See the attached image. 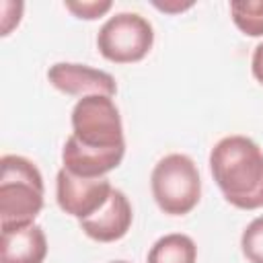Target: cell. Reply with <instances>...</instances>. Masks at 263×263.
<instances>
[{
  "label": "cell",
  "mask_w": 263,
  "mask_h": 263,
  "mask_svg": "<svg viewBox=\"0 0 263 263\" xmlns=\"http://www.w3.org/2000/svg\"><path fill=\"white\" fill-rule=\"evenodd\" d=\"M210 171L224 199L238 210L263 208V150L247 136H226L210 152Z\"/></svg>",
  "instance_id": "obj_1"
},
{
  "label": "cell",
  "mask_w": 263,
  "mask_h": 263,
  "mask_svg": "<svg viewBox=\"0 0 263 263\" xmlns=\"http://www.w3.org/2000/svg\"><path fill=\"white\" fill-rule=\"evenodd\" d=\"M111 191L113 187L105 177L82 179L68 173L64 166L55 177V199L60 210L78 220L95 216L107 203Z\"/></svg>",
  "instance_id": "obj_6"
},
{
  "label": "cell",
  "mask_w": 263,
  "mask_h": 263,
  "mask_svg": "<svg viewBox=\"0 0 263 263\" xmlns=\"http://www.w3.org/2000/svg\"><path fill=\"white\" fill-rule=\"evenodd\" d=\"M154 6L158 8V10H164V12H181V10H185V8H191L193 6V2H185V4H160V2H154Z\"/></svg>",
  "instance_id": "obj_15"
},
{
  "label": "cell",
  "mask_w": 263,
  "mask_h": 263,
  "mask_svg": "<svg viewBox=\"0 0 263 263\" xmlns=\"http://www.w3.org/2000/svg\"><path fill=\"white\" fill-rule=\"evenodd\" d=\"M240 249L249 263H263V216L249 222L242 230Z\"/></svg>",
  "instance_id": "obj_12"
},
{
  "label": "cell",
  "mask_w": 263,
  "mask_h": 263,
  "mask_svg": "<svg viewBox=\"0 0 263 263\" xmlns=\"http://www.w3.org/2000/svg\"><path fill=\"white\" fill-rule=\"evenodd\" d=\"M230 16L236 29L249 37L263 35V2H230Z\"/></svg>",
  "instance_id": "obj_11"
},
{
  "label": "cell",
  "mask_w": 263,
  "mask_h": 263,
  "mask_svg": "<svg viewBox=\"0 0 263 263\" xmlns=\"http://www.w3.org/2000/svg\"><path fill=\"white\" fill-rule=\"evenodd\" d=\"M111 263H127V261H111Z\"/></svg>",
  "instance_id": "obj_16"
},
{
  "label": "cell",
  "mask_w": 263,
  "mask_h": 263,
  "mask_svg": "<svg viewBox=\"0 0 263 263\" xmlns=\"http://www.w3.org/2000/svg\"><path fill=\"white\" fill-rule=\"evenodd\" d=\"M251 70H253V76L259 84H263V43H259L253 51V58H251Z\"/></svg>",
  "instance_id": "obj_14"
},
{
  "label": "cell",
  "mask_w": 263,
  "mask_h": 263,
  "mask_svg": "<svg viewBox=\"0 0 263 263\" xmlns=\"http://www.w3.org/2000/svg\"><path fill=\"white\" fill-rule=\"evenodd\" d=\"M197 247L191 236L173 232L160 236L148 251L146 263H195Z\"/></svg>",
  "instance_id": "obj_10"
},
{
  "label": "cell",
  "mask_w": 263,
  "mask_h": 263,
  "mask_svg": "<svg viewBox=\"0 0 263 263\" xmlns=\"http://www.w3.org/2000/svg\"><path fill=\"white\" fill-rule=\"evenodd\" d=\"M70 136L86 150L125 154L123 123L113 97L88 95L78 99L72 109Z\"/></svg>",
  "instance_id": "obj_3"
},
{
  "label": "cell",
  "mask_w": 263,
  "mask_h": 263,
  "mask_svg": "<svg viewBox=\"0 0 263 263\" xmlns=\"http://www.w3.org/2000/svg\"><path fill=\"white\" fill-rule=\"evenodd\" d=\"M43 177L25 156L0 158V224L2 230L33 224L43 210Z\"/></svg>",
  "instance_id": "obj_2"
},
{
  "label": "cell",
  "mask_w": 263,
  "mask_h": 263,
  "mask_svg": "<svg viewBox=\"0 0 263 263\" xmlns=\"http://www.w3.org/2000/svg\"><path fill=\"white\" fill-rule=\"evenodd\" d=\"M134 212L123 191L113 189L107 203L90 218L80 220L82 232L97 242H115L123 238L132 226Z\"/></svg>",
  "instance_id": "obj_8"
},
{
  "label": "cell",
  "mask_w": 263,
  "mask_h": 263,
  "mask_svg": "<svg viewBox=\"0 0 263 263\" xmlns=\"http://www.w3.org/2000/svg\"><path fill=\"white\" fill-rule=\"evenodd\" d=\"M154 45V29L138 12H117L105 21L97 35L101 55L115 64L144 60Z\"/></svg>",
  "instance_id": "obj_5"
},
{
  "label": "cell",
  "mask_w": 263,
  "mask_h": 263,
  "mask_svg": "<svg viewBox=\"0 0 263 263\" xmlns=\"http://www.w3.org/2000/svg\"><path fill=\"white\" fill-rule=\"evenodd\" d=\"M47 257V238L39 224H27L2 230L0 263H43Z\"/></svg>",
  "instance_id": "obj_9"
},
{
  "label": "cell",
  "mask_w": 263,
  "mask_h": 263,
  "mask_svg": "<svg viewBox=\"0 0 263 263\" xmlns=\"http://www.w3.org/2000/svg\"><path fill=\"white\" fill-rule=\"evenodd\" d=\"M47 78L51 86L70 97H88V95H105L113 97L117 92V82L109 72L90 68L86 64H70L58 62L47 70Z\"/></svg>",
  "instance_id": "obj_7"
},
{
  "label": "cell",
  "mask_w": 263,
  "mask_h": 263,
  "mask_svg": "<svg viewBox=\"0 0 263 263\" xmlns=\"http://www.w3.org/2000/svg\"><path fill=\"white\" fill-rule=\"evenodd\" d=\"M113 6V2L109 0H90V2H66V8L78 16V18H84V21H95L99 16H103L105 12H109Z\"/></svg>",
  "instance_id": "obj_13"
},
{
  "label": "cell",
  "mask_w": 263,
  "mask_h": 263,
  "mask_svg": "<svg viewBox=\"0 0 263 263\" xmlns=\"http://www.w3.org/2000/svg\"><path fill=\"white\" fill-rule=\"evenodd\" d=\"M150 189L156 205L168 216L189 214L201 197L199 171L187 154H166L150 175Z\"/></svg>",
  "instance_id": "obj_4"
}]
</instances>
